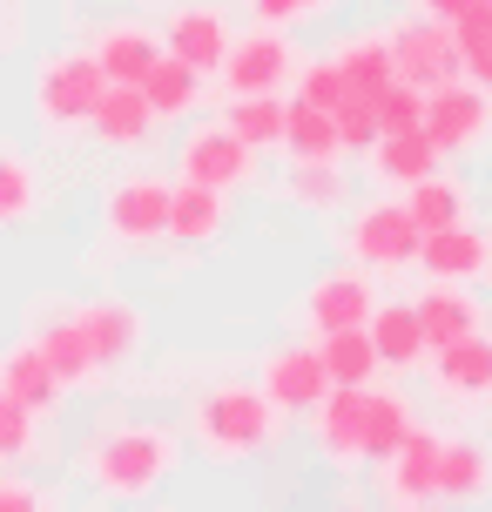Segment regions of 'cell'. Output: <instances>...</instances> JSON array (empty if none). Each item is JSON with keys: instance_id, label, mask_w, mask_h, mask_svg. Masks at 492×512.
Here are the masks:
<instances>
[{"instance_id": "6da1fadb", "label": "cell", "mask_w": 492, "mask_h": 512, "mask_svg": "<svg viewBox=\"0 0 492 512\" xmlns=\"http://www.w3.org/2000/svg\"><path fill=\"white\" fill-rule=\"evenodd\" d=\"M189 425H196V445H203L209 459H223V465L263 452L270 438H284L270 391H243V384H216V391H203L196 411H189Z\"/></svg>"}, {"instance_id": "7a4b0ae2", "label": "cell", "mask_w": 492, "mask_h": 512, "mask_svg": "<svg viewBox=\"0 0 492 512\" xmlns=\"http://www.w3.org/2000/svg\"><path fill=\"white\" fill-rule=\"evenodd\" d=\"M169 465H176V438L162 425H122L88 452V479L108 499H142V492H156L169 479Z\"/></svg>"}, {"instance_id": "3957f363", "label": "cell", "mask_w": 492, "mask_h": 512, "mask_svg": "<svg viewBox=\"0 0 492 512\" xmlns=\"http://www.w3.org/2000/svg\"><path fill=\"white\" fill-rule=\"evenodd\" d=\"M108 95V75L95 54H68V61H48L41 81H34V108L48 128H75V122H95V102Z\"/></svg>"}, {"instance_id": "277c9868", "label": "cell", "mask_w": 492, "mask_h": 512, "mask_svg": "<svg viewBox=\"0 0 492 512\" xmlns=\"http://www.w3.org/2000/svg\"><path fill=\"white\" fill-rule=\"evenodd\" d=\"M418 243H425V230L405 203H371L351 223V256L364 270H405V263H418Z\"/></svg>"}, {"instance_id": "5b68a950", "label": "cell", "mask_w": 492, "mask_h": 512, "mask_svg": "<svg viewBox=\"0 0 492 512\" xmlns=\"http://www.w3.org/2000/svg\"><path fill=\"white\" fill-rule=\"evenodd\" d=\"M486 128H492V95L479 81H439V88L425 95V135L439 142V155L472 149Z\"/></svg>"}, {"instance_id": "8992f818", "label": "cell", "mask_w": 492, "mask_h": 512, "mask_svg": "<svg viewBox=\"0 0 492 512\" xmlns=\"http://www.w3.org/2000/svg\"><path fill=\"white\" fill-rule=\"evenodd\" d=\"M391 61H398V81H418V88H439L466 68V54H459V34L445 21H405L391 34Z\"/></svg>"}, {"instance_id": "52a82bcc", "label": "cell", "mask_w": 492, "mask_h": 512, "mask_svg": "<svg viewBox=\"0 0 492 512\" xmlns=\"http://www.w3.org/2000/svg\"><path fill=\"white\" fill-rule=\"evenodd\" d=\"M236 95H277L284 81H297V48L284 34H250V41H230V61H223Z\"/></svg>"}, {"instance_id": "ba28073f", "label": "cell", "mask_w": 492, "mask_h": 512, "mask_svg": "<svg viewBox=\"0 0 492 512\" xmlns=\"http://www.w3.org/2000/svg\"><path fill=\"white\" fill-rule=\"evenodd\" d=\"M250 155H257V149H250L230 122L196 128V135L182 142V176H189V182H209V189H236V182L250 176Z\"/></svg>"}, {"instance_id": "9c48e42d", "label": "cell", "mask_w": 492, "mask_h": 512, "mask_svg": "<svg viewBox=\"0 0 492 512\" xmlns=\"http://www.w3.org/2000/svg\"><path fill=\"white\" fill-rule=\"evenodd\" d=\"M108 230L122 236V243H156V236H169V182H156V176L122 182L108 196Z\"/></svg>"}, {"instance_id": "30bf717a", "label": "cell", "mask_w": 492, "mask_h": 512, "mask_svg": "<svg viewBox=\"0 0 492 512\" xmlns=\"http://www.w3.org/2000/svg\"><path fill=\"white\" fill-rule=\"evenodd\" d=\"M263 391L277 411H317L324 391H331V371H324V351H277L263 364Z\"/></svg>"}, {"instance_id": "8fae6325", "label": "cell", "mask_w": 492, "mask_h": 512, "mask_svg": "<svg viewBox=\"0 0 492 512\" xmlns=\"http://www.w3.org/2000/svg\"><path fill=\"white\" fill-rule=\"evenodd\" d=\"M364 405H371L364 384H331L324 391V405H317V445H324V459H364Z\"/></svg>"}, {"instance_id": "7c38bea8", "label": "cell", "mask_w": 492, "mask_h": 512, "mask_svg": "<svg viewBox=\"0 0 492 512\" xmlns=\"http://www.w3.org/2000/svg\"><path fill=\"white\" fill-rule=\"evenodd\" d=\"M230 21L216 14V7H182L176 21H169V54H182L196 75H209V68H223L230 61Z\"/></svg>"}, {"instance_id": "4fadbf2b", "label": "cell", "mask_w": 492, "mask_h": 512, "mask_svg": "<svg viewBox=\"0 0 492 512\" xmlns=\"http://www.w3.org/2000/svg\"><path fill=\"white\" fill-rule=\"evenodd\" d=\"M418 263H425L439 283H459V277H479V270L492 263V243L479 230H466V223H452V230H425Z\"/></svg>"}, {"instance_id": "5bb4252c", "label": "cell", "mask_w": 492, "mask_h": 512, "mask_svg": "<svg viewBox=\"0 0 492 512\" xmlns=\"http://www.w3.org/2000/svg\"><path fill=\"white\" fill-rule=\"evenodd\" d=\"M304 317H311L317 337H324V331H344V324H364V317H371V283H364L358 270H331V277H317Z\"/></svg>"}, {"instance_id": "9a60e30c", "label": "cell", "mask_w": 492, "mask_h": 512, "mask_svg": "<svg viewBox=\"0 0 492 512\" xmlns=\"http://www.w3.org/2000/svg\"><path fill=\"white\" fill-rule=\"evenodd\" d=\"M81 324H88L95 364H129L135 351H142V310L122 304V297H108V304H88V310H81Z\"/></svg>"}, {"instance_id": "2e32d148", "label": "cell", "mask_w": 492, "mask_h": 512, "mask_svg": "<svg viewBox=\"0 0 492 512\" xmlns=\"http://www.w3.org/2000/svg\"><path fill=\"white\" fill-rule=\"evenodd\" d=\"M391 499L398 506H425V499H439V438L432 432H412L398 452H391Z\"/></svg>"}, {"instance_id": "e0dca14e", "label": "cell", "mask_w": 492, "mask_h": 512, "mask_svg": "<svg viewBox=\"0 0 492 512\" xmlns=\"http://www.w3.org/2000/svg\"><path fill=\"white\" fill-rule=\"evenodd\" d=\"M439 391L445 398H492V337H459V344H445L439 351Z\"/></svg>"}, {"instance_id": "ac0fdd59", "label": "cell", "mask_w": 492, "mask_h": 512, "mask_svg": "<svg viewBox=\"0 0 492 512\" xmlns=\"http://www.w3.org/2000/svg\"><path fill=\"white\" fill-rule=\"evenodd\" d=\"M149 122H156V108H149V95H142V81H108V95L95 102V128H102V142L135 149V142L149 135Z\"/></svg>"}, {"instance_id": "d6986e66", "label": "cell", "mask_w": 492, "mask_h": 512, "mask_svg": "<svg viewBox=\"0 0 492 512\" xmlns=\"http://www.w3.org/2000/svg\"><path fill=\"white\" fill-rule=\"evenodd\" d=\"M284 149L290 162H337L344 155V135H337V108H317V102H290V122H284Z\"/></svg>"}, {"instance_id": "ffe728a7", "label": "cell", "mask_w": 492, "mask_h": 512, "mask_svg": "<svg viewBox=\"0 0 492 512\" xmlns=\"http://www.w3.org/2000/svg\"><path fill=\"white\" fill-rule=\"evenodd\" d=\"M432 169H439V142H432L425 128L378 135V149H371V176H378V182H405V189H412V182L432 176Z\"/></svg>"}, {"instance_id": "44dd1931", "label": "cell", "mask_w": 492, "mask_h": 512, "mask_svg": "<svg viewBox=\"0 0 492 512\" xmlns=\"http://www.w3.org/2000/svg\"><path fill=\"white\" fill-rule=\"evenodd\" d=\"M317 351H324V371H331V384H371L378 378V337H371V324H344V331H324L317 337Z\"/></svg>"}, {"instance_id": "7402d4cb", "label": "cell", "mask_w": 492, "mask_h": 512, "mask_svg": "<svg viewBox=\"0 0 492 512\" xmlns=\"http://www.w3.org/2000/svg\"><path fill=\"white\" fill-rule=\"evenodd\" d=\"M223 189H209V182H189L182 176V189H169V236L176 243H209V236L223 230Z\"/></svg>"}, {"instance_id": "603a6c76", "label": "cell", "mask_w": 492, "mask_h": 512, "mask_svg": "<svg viewBox=\"0 0 492 512\" xmlns=\"http://www.w3.org/2000/svg\"><path fill=\"white\" fill-rule=\"evenodd\" d=\"M418 324H425V344H432V351H445V344H459V337L479 331V304H472V297H459L452 283H432V290L418 297Z\"/></svg>"}, {"instance_id": "cb8c5ba5", "label": "cell", "mask_w": 492, "mask_h": 512, "mask_svg": "<svg viewBox=\"0 0 492 512\" xmlns=\"http://www.w3.org/2000/svg\"><path fill=\"white\" fill-rule=\"evenodd\" d=\"M41 344V358L54 364V378H61V391L68 384H88L102 364H95V344H88V324L81 317H61V324H48V331L34 337Z\"/></svg>"}, {"instance_id": "d4e9b609", "label": "cell", "mask_w": 492, "mask_h": 512, "mask_svg": "<svg viewBox=\"0 0 492 512\" xmlns=\"http://www.w3.org/2000/svg\"><path fill=\"white\" fill-rule=\"evenodd\" d=\"M371 337H378V358L391 371H412L432 344H425V324H418V304H385L371 310Z\"/></svg>"}, {"instance_id": "484cf974", "label": "cell", "mask_w": 492, "mask_h": 512, "mask_svg": "<svg viewBox=\"0 0 492 512\" xmlns=\"http://www.w3.org/2000/svg\"><path fill=\"white\" fill-rule=\"evenodd\" d=\"M156 54H162V41L149 27H108L102 41H95V61H102L108 81H142L156 68Z\"/></svg>"}, {"instance_id": "4316f807", "label": "cell", "mask_w": 492, "mask_h": 512, "mask_svg": "<svg viewBox=\"0 0 492 512\" xmlns=\"http://www.w3.org/2000/svg\"><path fill=\"white\" fill-rule=\"evenodd\" d=\"M0 384H7V391H14L27 411H48L54 398H61V378H54V364L41 358V344L7 351V364H0Z\"/></svg>"}, {"instance_id": "83f0119b", "label": "cell", "mask_w": 492, "mask_h": 512, "mask_svg": "<svg viewBox=\"0 0 492 512\" xmlns=\"http://www.w3.org/2000/svg\"><path fill=\"white\" fill-rule=\"evenodd\" d=\"M337 68H344V81H351L358 95H378L385 81H398V61H391V34H358V41H344Z\"/></svg>"}, {"instance_id": "f1b7e54d", "label": "cell", "mask_w": 492, "mask_h": 512, "mask_svg": "<svg viewBox=\"0 0 492 512\" xmlns=\"http://www.w3.org/2000/svg\"><path fill=\"white\" fill-rule=\"evenodd\" d=\"M418 425H412V405L398 398V391H371V405H364V459H391L405 438H412Z\"/></svg>"}, {"instance_id": "f546056e", "label": "cell", "mask_w": 492, "mask_h": 512, "mask_svg": "<svg viewBox=\"0 0 492 512\" xmlns=\"http://www.w3.org/2000/svg\"><path fill=\"white\" fill-rule=\"evenodd\" d=\"M405 209L418 216V230H452V223H466V189H459V182H445L439 169H432V176L412 182Z\"/></svg>"}, {"instance_id": "4dcf8cb0", "label": "cell", "mask_w": 492, "mask_h": 512, "mask_svg": "<svg viewBox=\"0 0 492 512\" xmlns=\"http://www.w3.org/2000/svg\"><path fill=\"white\" fill-rule=\"evenodd\" d=\"M142 95L156 115H182V108H196V68L182 54H156V68L142 75Z\"/></svg>"}, {"instance_id": "1f68e13d", "label": "cell", "mask_w": 492, "mask_h": 512, "mask_svg": "<svg viewBox=\"0 0 492 512\" xmlns=\"http://www.w3.org/2000/svg\"><path fill=\"white\" fill-rule=\"evenodd\" d=\"M284 122H290V102H277V95H236V108H230V128L250 149H277Z\"/></svg>"}, {"instance_id": "d6a6232c", "label": "cell", "mask_w": 492, "mask_h": 512, "mask_svg": "<svg viewBox=\"0 0 492 512\" xmlns=\"http://www.w3.org/2000/svg\"><path fill=\"white\" fill-rule=\"evenodd\" d=\"M486 492V452L479 445H439V499H472Z\"/></svg>"}, {"instance_id": "836d02e7", "label": "cell", "mask_w": 492, "mask_h": 512, "mask_svg": "<svg viewBox=\"0 0 492 512\" xmlns=\"http://www.w3.org/2000/svg\"><path fill=\"white\" fill-rule=\"evenodd\" d=\"M425 95L432 88H418V81H385L371 102H378V128L385 135H405V128H425Z\"/></svg>"}, {"instance_id": "e575fe53", "label": "cell", "mask_w": 492, "mask_h": 512, "mask_svg": "<svg viewBox=\"0 0 492 512\" xmlns=\"http://www.w3.org/2000/svg\"><path fill=\"white\" fill-rule=\"evenodd\" d=\"M34 203H41V182H34V169H27L21 155L7 149L0 155V223H27Z\"/></svg>"}, {"instance_id": "d590c367", "label": "cell", "mask_w": 492, "mask_h": 512, "mask_svg": "<svg viewBox=\"0 0 492 512\" xmlns=\"http://www.w3.org/2000/svg\"><path fill=\"white\" fill-rule=\"evenodd\" d=\"M337 135H344V149H364V155H371V149H378V135H385V128H378V102L351 88V95L337 102Z\"/></svg>"}, {"instance_id": "8d00e7d4", "label": "cell", "mask_w": 492, "mask_h": 512, "mask_svg": "<svg viewBox=\"0 0 492 512\" xmlns=\"http://www.w3.org/2000/svg\"><path fill=\"white\" fill-rule=\"evenodd\" d=\"M290 196L311 209H331L337 196H344V176H337V162H297L290 169Z\"/></svg>"}, {"instance_id": "74e56055", "label": "cell", "mask_w": 492, "mask_h": 512, "mask_svg": "<svg viewBox=\"0 0 492 512\" xmlns=\"http://www.w3.org/2000/svg\"><path fill=\"white\" fill-rule=\"evenodd\" d=\"M297 95L317 108H337L344 95H351V81H344V68L337 61H311V68H297Z\"/></svg>"}, {"instance_id": "f35d334b", "label": "cell", "mask_w": 492, "mask_h": 512, "mask_svg": "<svg viewBox=\"0 0 492 512\" xmlns=\"http://www.w3.org/2000/svg\"><path fill=\"white\" fill-rule=\"evenodd\" d=\"M27 445H34V411L0 384V459H21Z\"/></svg>"}, {"instance_id": "ab89813d", "label": "cell", "mask_w": 492, "mask_h": 512, "mask_svg": "<svg viewBox=\"0 0 492 512\" xmlns=\"http://www.w3.org/2000/svg\"><path fill=\"white\" fill-rule=\"evenodd\" d=\"M452 34H459V54H466V48H479V41H492V0H472L466 14L452 21Z\"/></svg>"}, {"instance_id": "60d3db41", "label": "cell", "mask_w": 492, "mask_h": 512, "mask_svg": "<svg viewBox=\"0 0 492 512\" xmlns=\"http://www.w3.org/2000/svg\"><path fill=\"white\" fill-rule=\"evenodd\" d=\"M270 27H284V21H311V14H324V0H250Z\"/></svg>"}, {"instance_id": "b9f144b4", "label": "cell", "mask_w": 492, "mask_h": 512, "mask_svg": "<svg viewBox=\"0 0 492 512\" xmlns=\"http://www.w3.org/2000/svg\"><path fill=\"white\" fill-rule=\"evenodd\" d=\"M466 75H472V81H479V88L492 95V41H479V48H466Z\"/></svg>"}, {"instance_id": "7bdbcfd3", "label": "cell", "mask_w": 492, "mask_h": 512, "mask_svg": "<svg viewBox=\"0 0 492 512\" xmlns=\"http://www.w3.org/2000/svg\"><path fill=\"white\" fill-rule=\"evenodd\" d=\"M418 7H425L432 21H445V27H452V21H459V14H466V7H472V0H418Z\"/></svg>"}, {"instance_id": "ee69618b", "label": "cell", "mask_w": 492, "mask_h": 512, "mask_svg": "<svg viewBox=\"0 0 492 512\" xmlns=\"http://www.w3.org/2000/svg\"><path fill=\"white\" fill-rule=\"evenodd\" d=\"M34 506V492L27 486H0V512H27Z\"/></svg>"}, {"instance_id": "f6af8a7d", "label": "cell", "mask_w": 492, "mask_h": 512, "mask_svg": "<svg viewBox=\"0 0 492 512\" xmlns=\"http://www.w3.org/2000/svg\"><path fill=\"white\" fill-rule=\"evenodd\" d=\"M486 270H492V263H486Z\"/></svg>"}]
</instances>
